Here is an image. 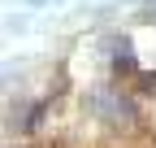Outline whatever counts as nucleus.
I'll return each instance as SVG.
<instances>
[{
    "label": "nucleus",
    "mask_w": 156,
    "mask_h": 148,
    "mask_svg": "<svg viewBox=\"0 0 156 148\" xmlns=\"http://www.w3.org/2000/svg\"><path fill=\"white\" fill-rule=\"evenodd\" d=\"M91 113L95 118H104L113 126H130L134 118H139V109H134V100H126L122 91H113V87H100L91 96Z\"/></svg>",
    "instance_id": "f257e3e1"
},
{
    "label": "nucleus",
    "mask_w": 156,
    "mask_h": 148,
    "mask_svg": "<svg viewBox=\"0 0 156 148\" xmlns=\"http://www.w3.org/2000/svg\"><path fill=\"white\" fill-rule=\"evenodd\" d=\"M139 87H143V91H152V96H156V70H143V74H139Z\"/></svg>",
    "instance_id": "f03ea898"
},
{
    "label": "nucleus",
    "mask_w": 156,
    "mask_h": 148,
    "mask_svg": "<svg viewBox=\"0 0 156 148\" xmlns=\"http://www.w3.org/2000/svg\"><path fill=\"white\" fill-rule=\"evenodd\" d=\"M30 5H48V0H30Z\"/></svg>",
    "instance_id": "7ed1b4c3"
}]
</instances>
